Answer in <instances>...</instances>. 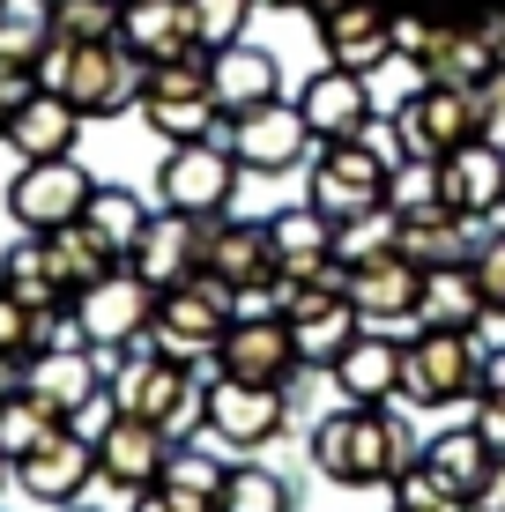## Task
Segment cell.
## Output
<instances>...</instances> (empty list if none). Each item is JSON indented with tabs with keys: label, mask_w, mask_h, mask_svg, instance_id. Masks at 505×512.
I'll return each instance as SVG.
<instances>
[{
	"label": "cell",
	"mask_w": 505,
	"mask_h": 512,
	"mask_svg": "<svg viewBox=\"0 0 505 512\" xmlns=\"http://www.w3.org/2000/svg\"><path fill=\"white\" fill-rule=\"evenodd\" d=\"M8 475H15V461H8V453H0V490H8Z\"/></svg>",
	"instance_id": "55"
},
{
	"label": "cell",
	"mask_w": 505,
	"mask_h": 512,
	"mask_svg": "<svg viewBox=\"0 0 505 512\" xmlns=\"http://www.w3.org/2000/svg\"><path fill=\"white\" fill-rule=\"evenodd\" d=\"M431 201H446V193H439V164H431V156H402L394 179H387V208L409 216V208H431Z\"/></svg>",
	"instance_id": "44"
},
{
	"label": "cell",
	"mask_w": 505,
	"mask_h": 512,
	"mask_svg": "<svg viewBox=\"0 0 505 512\" xmlns=\"http://www.w3.org/2000/svg\"><path fill=\"white\" fill-rule=\"evenodd\" d=\"M231 320H238V290H231L223 275H208V268H201L194 282H179V290L156 297V327H149V342L164 349V357H179V364H208Z\"/></svg>",
	"instance_id": "6"
},
{
	"label": "cell",
	"mask_w": 505,
	"mask_h": 512,
	"mask_svg": "<svg viewBox=\"0 0 505 512\" xmlns=\"http://www.w3.org/2000/svg\"><path fill=\"white\" fill-rule=\"evenodd\" d=\"M119 15H127V0H60L52 30L67 45H104V38H119Z\"/></svg>",
	"instance_id": "39"
},
{
	"label": "cell",
	"mask_w": 505,
	"mask_h": 512,
	"mask_svg": "<svg viewBox=\"0 0 505 512\" xmlns=\"http://www.w3.org/2000/svg\"><path fill=\"white\" fill-rule=\"evenodd\" d=\"M416 461V431L394 416V401H342L312 423V468L342 490H379Z\"/></svg>",
	"instance_id": "1"
},
{
	"label": "cell",
	"mask_w": 505,
	"mask_h": 512,
	"mask_svg": "<svg viewBox=\"0 0 505 512\" xmlns=\"http://www.w3.org/2000/svg\"><path fill=\"white\" fill-rule=\"evenodd\" d=\"M312 23H320V52H327V67L372 75V67H387V52H394V15L379 8V0H342V8L312 15Z\"/></svg>",
	"instance_id": "18"
},
{
	"label": "cell",
	"mask_w": 505,
	"mask_h": 512,
	"mask_svg": "<svg viewBox=\"0 0 505 512\" xmlns=\"http://www.w3.org/2000/svg\"><path fill=\"white\" fill-rule=\"evenodd\" d=\"M283 401H290V386H253V379H208V431L223 438V446H238V453H260L275 431H283Z\"/></svg>",
	"instance_id": "14"
},
{
	"label": "cell",
	"mask_w": 505,
	"mask_h": 512,
	"mask_svg": "<svg viewBox=\"0 0 505 512\" xmlns=\"http://www.w3.org/2000/svg\"><path fill=\"white\" fill-rule=\"evenodd\" d=\"M439 193H446V208H461L468 223H491L505 208V149L476 134L468 149H454L439 164Z\"/></svg>",
	"instance_id": "21"
},
{
	"label": "cell",
	"mask_w": 505,
	"mask_h": 512,
	"mask_svg": "<svg viewBox=\"0 0 505 512\" xmlns=\"http://www.w3.org/2000/svg\"><path fill=\"white\" fill-rule=\"evenodd\" d=\"M112 394H119V409H127V416L164 423L171 438L194 431V423H208V379L194 372V364L164 357V349L127 357V364H119V379H112Z\"/></svg>",
	"instance_id": "5"
},
{
	"label": "cell",
	"mask_w": 505,
	"mask_h": 512,
	"mask_svg": "<svg viewBox=\"0 0 505 512\" xmlns=\"http://www.w3.org/2000/svg\"><path fill=\"white\" fill-rule=\"evenodd\" d=\"M327 379L342 401H402V342L387 327H357V342L335 357Z\"/></svg>",
	"instance_id": "23"
},
{
	"label": "cell",
	"mask_w": 505,
	"mask_h": 512,
	"mask_svg": "<svg viewBox=\"0 0 505 512\" xmlns=\"http://www.w3.org/2000/svg\"><path fill=\"white\" fill-rule=\"evenodd\" d=\"M45 8H60V0H45Z\"/></svg>",
	"instance_id": "57"
},
{
	"label": "cell",
	"mask_w": 505,
	"mask_h": 512,
	"mask_svg": "<svg viewBox=\"0 0 505 512\" xmlns=\"http://www.w3.org/2000/svg\"><path fill=\"white\" fill-rule=\"evenodd\" d=\"M483 127H476V90H454V82H424L416 97L394 104V149L402 156H431L446 164L454 149H468Z\"/></svg>",
	"instance_id": "9"
},
{
	"label": "cell",
	"mask_w": 505,
	"mask_h": 512,
	"mask_svg": "<svg viewBox=\"0 0 505 512\" xmlns=\"http://www.w3.org/2000/svg\"><path fill=\"white\" fill-rule=\"evenodd\" d=\"M164 483H171V490H186V498H201V505H216V498H223V483H231V468H223L216 453H201V446H171Z\"/></svg>",
	"instance_id": "41"
},
{
	"label": "cell",
	"mask_w": 505,
	"mask_h": 512,
	"mask_svg": "<svg viewBox=\"0 0 505 512\" xmlns=\"http://www.w3.org/2000/svg\"><path fill=\"white\" fill-rule=\"evenodd\" d=\"M15 483H23L38 505L67 512L82 490L97 483V446H90L82 431H60V438H45L38 453H23V461H15Z\"/></svg>",
	"instance_id": "19"
},
{
	"label": "cell",
	"mask_w": 505,
	"mask_h": 512,
	"mask_svg": "<svg viewBox=\"0 0 505 512\" xmlns=\"http://www.w3.org/2000/svg\"><path fill=\"white\" fill-rule=\"evenodd\" d=\"M0 290L23 297L30 312L75 305V297H67V282H60V268H52V245H45L38 231H30V245H8V260H0Z\"/></svg>",
	"instance_id": "32"
},
{
	"label": "cell",
	"mask_w": 505,
	"mask_h": 512,
	"mask_svg": "<svg viewBox=\"0 0 505 512\" xmlns=\"http://www.w3.org/2000/svg\"><path fill=\"white\" fill-rule=\"evenodd\" d=\"M424 38H431L424 15H394V52H424Z\"/></svg>",
	"instance_id": "51"
},
{
	"label": "cell",
	"mask_w": 505,
	"mask_h": 512,
	"mask_svg": "<svg viewBox=\"0 0 505 512\" xmlns=\"http://www.w3.org/2000/svg\"><path fill=\"white\" fill-rule=\"evenodd\" d=\"M52 45V8L45 0H8L0 8V75H38Z\"/></svg>",
	"instance_id": "35"
},
{
	"label": "cell",
	"mask_w": 505,
	"mask_h": 512,
	"mask_svg": "<svg viewBox=\"0 0 505 512\" xmlns=\"http://www.w3.org/2000/svg\"><path fill=\"white\" fill-rule=\"evenodd\" d=\"M476 127H483V141L505 149V67H491V82H476Z\"/></svg>",
	"instance_id": "47"
},
{
	"label": "cell",
	"mask_w": 505,
	"mask_h": 512,
	"mask_svg": "<svg viewBox=\"0 0 505 512\" xmlns=\"http://www.w3.org/2000/svg\"><path fill=\"white\" fill-rule=\"evenodd\" d=\"M416 297H424V268L409 253H372V260H350V312L364 327H402L416 320Z\"/></svg>",
	"instance_id": "16"
},
{
	"label": "cell",
	"mask_w": 505,
	"mask_h": 512,
	"mask_svg": "<svg viewBox=\"0 0 505 512\" xmlns=\"http://www.w3.org/2000/svg\"><path fill=\"white\" fill-rule=\"evenodd\" d=\"M216 512H298V490H290L283 475H268V468H231Z\"/></svg>",
	"instance_id": "38"
},
{
	"label": "cell",
	"mask_w": 505,
	"mask_h": 512,
	"mask_svg": "<svg viewBox=\"0 0 505 512\" xmlns=\"http://www.w3.org/2000/svg\"><path fill=\"white\" fill-rule=\"evenodd\" d=\"M208 275H223L231 290H260V282H275V238L268 223H238V216H216L208 223Z\"/></svg>",
	"instance_id": "25"
},
{
	"label": "cell",
	"mask_w": 505,
	"mask_h": 512,
	"mask_svg": "<svg viewBox=\"0 0 505 512\" xmlns=\"http://www.w3.org/2000/svg\"><path fill=\"white\" fill-rule=\"evenodd\" d=\"M38 82H45V90H60L82 119H112V112H134V104H142L149 60L134 45H119V38L67 45L60 30H52V45H45V60H38Z\"/></svg>",
	"instance_id": "2"
},
{
	"label": "cell",
	"mask_w": 505,
	"mask_h": 512,
	"mask_svg": "<svg viewBox=\"0 0 505 512\" xmlns=\"http://www.w3.org/2000/svg\"><path fill=\"white\" fill-rule=\"evenodd\" d=\"M298 112L312 141H350L372 127V90H364V75H350V67H320V75L298 90Z\"/></svg>",
	"instance_id": "22"
},
{
	"label": "cell",
	"mask_w": 505,
	"mask_h": 512,
	"mask_svg": "<svg viewBox=\"0 0 505 512\" xmlns=\"http://www.w3.org/2000/svg\"><path fill=\"white\" fill-rule=\"evenodd\" d=\"M127 268L142 275L156 297L179 290V282H194V275L208 268V216H179V208L149 216V231H142V245H134Z\"/></svg>",
	"instance_id": "15"
},
{
	"label": "cell",
	"mask_w": 505,
	"mask_h": 512,
	"mask_svg": "<svg viewBox=\"0 0 505 512\" xmlns=\"http://www.w3.org/2000/svg\"><path fill=\"white\" fill-rule=\"evenodd\" d=\"M268 238H275V268L283 275H320L327 260H335V223H327L312 201L268 216Z\"/></svg>",
	"instance_id": "31"
},
{
	"label": "cell",
	"mask_w": 505,
	"mask_h": 512,
	"mask_svg": "<svg viewBox=\"0 0 505 512\" xmlns=\"http://www.w3.org/2000/svg\"><path fill=\"white\" fill-rule=\"evenodd\" d=\"M483 320H491V305H483V290H476V275H468V268H439V275H424V297H416V327H461V334H476Z\"/></svg>",
	"instance_id": "33"
},
{
	"label": "cell",
	"mask_w": 505,
	"mask_h": 512,
	"mask_svg": "<svg viewBox=\"0 0 505 512\" xmlns=\"http://www.w3.org/2000/svg\"><path fill=\"white\" fill-rule=\"evenodd\" d=\"M0 8H8V0H0Z\"/></svg>",
	"instance_id": "58"
},
{
	"label": "cell",
	"mask_w": 505,
	"mask_h": 512,
	"mask_svg": "<svg viewBox=\"0 0 505 512\" xmlns=\"http://www.w3.org/2000/svg\"><path fill=\"white\" fill-rule=\"evenodd\" d=\"M142 119L164 141H208L223 127V104H216V52H179V60H156L149 67V90H142Z\"/></svg>",
	"instance_id": "3"
},
{
	"label": "cell",
	"mask_w": 505,
	"mask_h": 512,
	"mask_svg": "<svg viewBox=\"0 0 505 512\" xmlns=\"http://www.w3.org/2000/svg\"><path fill=\"white\" fill-rule=\"evenodd\" d=\"M67 431V416L52 409V401H38L30 386H15L8 401H0V453L8 461H23V453H38L45 438H60Z\"/></svg>",
	"instance_id": "36"
},
{
	"label": "cell",
	"mask_w": 505,
	"mask_h": 512,
	"mask_svg": "<svg viewBox=\"0 0 505 512\" xmlns=\"http://www.w3.org/2000/svg\"><path fill=\"white\" fill-rule=\"evenodd\" d=\"M483 394H505V349H491V357H483Z\"/></svg>",
	"instance_id": "52"
},
{
	"label": "cell",
	"mask_w": 505,
	"mask_h": 512,
	"mask_svg": "<svg viewBox=\"0 0 505 512\" xmlns=\"http://www.w3.org/2000/svg\"><path fill=\"white\" fill-rule=\"evenodd\" d=\"M253 8H312V0H253Z\"/></svg>",
	"instance_id": "54"
},
{
	"label": "cell",
	"mask_w": 505,
	"mask_h": 512,
	"mask_svg": "<svg viewBox=\"0 0 505 512\" xmlns=\"http://www.w3.org/2000/svg\"><path fill=\"white\" fill-rule=\"evenodd\" d=\"M216 134H223V149H231L246 171H290V164H305V149H312L305 112H298V104H283V97L246 104V112H223Z\"/></svg>",
	"instance_id": "12"
},
{
	"label": "cell",
	"mask_w": 505,
	"mask_h": 512,
	"mask_svg": "<svg viewBox=\"0 0 505 512\" xmlns=\"http://www.w3.org/2000/svg\"><path fill=\"white\" fill-rule=\"evenodd\" d=\"M238 156L223 149V134L208 141H171L164 164H156V201L179 208V216H231V193H238Z\"/></svg>",
	"instance_id": "8"
},
{
	"label": "cell",
	"mask_w": 505,
	"mask_h": 512,
	"mask_svg": "<svg viewBox=\"0 0 505 512\" xmlns=\"http://www.w3.org/2000/svg\"><path fill=\"white\" fill-rule=\"evenodd\" d=\"M483 357L491 349L461 327H424L416 342H402V394L416 409H454V401L483 394Z\"/></svg>",
	"instance_id": "4"
},
{
	"label": "cell",
	"mask_w": 505,
	"mask_h": 512,
	"mask_svg": "<svg viewBox=\"0 0 505 512\" xmlns=\"http://www.w3.org/2000/svg\"><path fill=\"white\" fill-rule=\"evenodd\" d=\"M394 512H476V505H468V498H454V490H446L439 483V475H431L424 461H409L402 475H394Z\"/></svg>",
	"instance_id": "42"
},
{
	"label": "cell",
	"mask_w": 505,
	"mask_h": 512,
	"mask_svg": "<svg viewBox=\"0 0 505 512\" xmlns=\"http://www.w3.org/2000/svg\"><path fill=\"white\" fill-rule=\"evenodd\" d=\"M357 327H364L357 312L335 305V312H320V320H298L290 334H298V357H305V364H327V372H335V357L357 342Z\"/></svg>",
	"instance_id": "40"
},
{
	"label": "cell",
	"mask_w": 505,
	"mask_h": 512,
	"mask_svg": "<svg viewBox=\"0 0 505 512\" xmlns=\"http://www.w3.org/2000/svg\"><path fill=\"white\" fill-rule=\"evenodd\" d=\"M30 349H38V312H30L23 297H8V290H0V357H15V364H23Z\"/></svg>",
	"instance_id": "46"
},
{
	"label": "cell",
	"mask_w": 505,
	"mask_h": 512,
	"mask_svg": "<svg viewBox=\"0 0 505 512\" xmlns=\"http://www.w3.org/2000/svg\"><path fill=\"white\" fill-rule=\"evenodd\" d=\"M82 231H90L112 260H134V245H142V231H149V208L134 201L127 186H97L90 208H82Z\"/></svg>",
	"instance_id": "34"
},
{
	"label": "cell",
	"mask_w": 505,
	"mask_h": 512,
	"mask_svg": "<svg viewBox=\"0 0 505 512\" xmlns=\"http://www.w3.org/2000/svg\"><path fill=\"white\" fill-rule=\"evenodd\" d=\"M387 179H394V164H387L364 134L320 141V164H312V208L342 231V223L379 216V208H387Z\"/></svg>",
	"instance_id": "7"
},
{
	"label": "cell",
	"mask_w": 505,
	"mask_h": 512,
	"mask_svg": "<svg viewBox=\"0 0 505 512\" xmlns=\"http://www.w3.org/2000/svg\"><path fill=\"white\" fill-rule=\"evenodd\" d=\"M483 30H491V45H498V67H505V8H498V15H491Z\"/></svg>",
	"instance_id": "53"
},
{
	"label": "cell",
	"mask_w": 505,
	"mask_h": 512,
	"mask_svg": "<svg viewBox=\"0 0 505 512\" xmlns=\"http://www.w3.org/2000/svg\"><path fill=\"white\" fill-rule=\"evenodd\" d=\"M186 15H194V38H201V52H223V45H238V38H246L253 0H186Z\"/></svg>",
	"instance_id": "43"
},
{
	"label": "cell",
	"mask_w": 505,
	"mask_h": 512,
	"mask_svg": "<svg viewBox=\"0 0 505 512\" xmlns=\"http://www.w3.org/2000/svg\"><path fill=\"white\" fill-rule=\"evenodd\" d=\"M134 512H216V505L186 498V490H171V483H149V490H134Z\"/></svg>",
	"instance_id": "49"
},
{
	"label": "cell",
	"mask_w": 505,
	"mask_h": 512,
	"mask_svg": "<svg viewBox=\"0 0 505 512\" xmlns=\"http://www.w3.org/2000/svg\"><path fill=\"white\" fill-rule=\"evenodd\" d=\"M476 431L505 453V394H476Z\"/></svg>",
	"instance_id": "50"
},
{
	"label": "cell",
	"mask_w": 505,
	"mask_h": 512,
	"mask_svg": "<svg viewBox=\"0 0 505 512\" xmlns=\"http://www.w3.org/2000/svg\"><path fill=\"white\" fill-rule=\"evenodd\" d=\"M45 245H52V268H60V282H67V297H82L90 282H104L112 268H127V260H112L104 245L82 231V223H67V231H45Z\"/></svg>",
	"instance_id": "37"
},
{
	"label": "cell",
	"mask_w": 505,
	"mask_h": 512,
	"mask_svg": "<svg viewBox=\"0 0 505 512\" xmlns=\"http://www.w3.org/2000/svg\"><path fill=\"white\" fill-rule=\"evenodd\" d=\"M119 45H134L149 67L156 60H179V52H201L186 0H127V15H119Z\"/></svg>",
	"instance_id": "28"
},
{
	"label": "cell",
	"mask_w": 505,
	"mask_h": 512,
	"mask_svg": "<svg viewBox=\"0 0 505 512\" xmlns=\"http://www.w3.org/2000/svg\"><path fill=\"white\" fill-rule=\"evenodd\" d=\"M416 67H424V82H454V90H476V82H491L498 45H491V30L431 23V38H424V52H416Z\"/></svg>",
	"instance_id": "26"
},
{
	"label": "cell",
	"mask_w": 505,
	"mask_h": 512,
	"mask_svg": "<svg viewBox=\"0 0 505 512\" xmlns=\"http://www.w3.org/2000/svg\"><path fill=\"white\" fill-rule=\"evenodd\" d=\"M164 461H171V431L164 423H149V416H127L119 409V423L97 438V483H112V490H149V483H164Z\"/></svg>",
	"instance_id": "17"
},
{
	"label": "cell",
	"mask_w": 505,
	"mask_h": 512,
	"mask_svg": "<svg viewBox=\"0 0 505 512\" xmlns=\"http://www.w3.org/2000/svg\"><path fill=\"white\" fill-rule=\"evenodd\" d=\"M476 223L461 216V208H446V201H431V208H409V216H394V253H409L424 275H439V268H468L476 260Z\"/></svg>",
	"instance_id": "20"
},
{
	"label": "cell",
	"mask_w": 505,
	"mask_h": 512,
	"mask_svg": "<svg viewBox=\"0 0 505 512\" xmlns=\"http://www.w3.org/2000/svg\"><path fill=\"white\" fill-rule=\"evenodd\" d=\"M75 134H82V112L67 104L60 90H30L23 104H15L8 119V149L23 156V164H45V156H75Z\"/></svg>",
	"instance_id": "24"
},
{
	"label": "cell",
	"mask_w": 505,
	"mask_h": 512,
	"mask_svg": "<svg viewBox=\"0 0 505 512\" xmlns=\"http://www.w3.org/2000/svg\"><path fill=\"white\" fill-rule=\"evenodd\" d=\"M97 179L75 164V156H45V164H23L8 186V216L23 223V231H67V223H82V208H90Z\"/></svg>",
	"instance_id": "11"
},
{
	"label": "cell",
	"mask_w": 505,
	"mask_h": 512,
	"mask_svg": "<svg viewBox=\"0 0 505 512\" xmlns=\"http://www.w3.org/2000/svg\"><path fill=\"white\" fill-rule=\"evenodd\" d=\"M416 461L439 475V483L454 490V498L476 505V498H483V483H491V468H498V446L476 431V423H454V431H439L424 453H416Z\"/></svg>",
	"instance_id": "27"
},
{
	"label": "cell",
	"mask_w": 505,
	"mask_h": 512,
	"mask_svg": "<svg viewBox=\"0 0 505 512\" xmlns=\"http://www.w3.org/2000/svg\"><path fill=\"white\" fill-rule=\"evenodd\" d=\"M75 327H82V342H90L97 357H119V349L149 342V327H156V290H149L134 268H112L104 282H90V290L75 297Z\"/></svg>",
	"instance_id": "10"
},
{
	"label": "cell",
	"mask_w": 505,
	"mask_h": 512,
	"mask_svg": "<svg viewBox=\"0 0 505 512\" xmlns=\"http://www.w3.org/2000/svg\"><path fill=\"white\" fill-rule=\"evenodd\" d=\"M468 275H476L483 305H491V320H505V231H483L476 238V260H468Z\"/></svg>",
	"instance_id": "45"
},
{
	"label": "cell",
	"mask_w": 505,
	"mask_h": 512,
	"mask_svg": "<svg viewBox=\"0 0 505 512\" xmlns=\"http://www.w3.org/2000/svg\"><path fill=\"white\" fill-rule=\"evenodd\" d=\"M0 149H8V127H0Z\"/></svg>",
	"instance_id": "56"
},
{
	"label": "cell",
	"mask_w": 505,
	"mask_h": 512,
	"mask_svg": "<svg viewBox=\"0 0 505 512\" xmlns=\"http://www.w3.org/2000/svg\"><path fill=\"white\" fill-rule=\"evenodd\" d=\"M283 97V60H275L268 45H223L216 52V104L223 112H246V104H268Z\"/></svg>",
	"instance_id": "30"
},
{
	"label": "cell",
	"mask_w": 505,
	"mask_h": 512,
	"mask_svg": "<svg viewBox=\"0 0 505 512\" xmlns=\"http://www.w3.org/2000/svg\"><path fill=\"white\" fill-rule=\"evenodd\" d=\"M112 423H119V394H112V386H97V394L82 401L75 416H67V431H82V438H90V446H97V438L112 431Z\"/></svg>",
	"instance_id": "48"
},
{
	"label": "cell",
	"mask_w": 505,
	"mask_h": 512,
	"mask_svg": "<svg viewBox=\"0 0 505 512\" xmlns=\"http://www.w3.org/2000/svg\"><path fill=\"white\" fill-rule=\"evenodd\" d=\"M216 372L223 379H253V386H298L305 357H298V334L290 320L260 312V320H231L216 342Z\"/></svg>",
	"instance_id": "13"
},
{
	"label": "cell",
	"mask_w": 505,
	"mask_h": 512,
	"mask_svg": "<svg viewBox=\"0 0 505 512\" xmlns=\"http://www.w3.org/2000/svg\"><path fill=\"white\" fill-rule=\"evenodd\" d=\"M23 386H30L38 401H52L60 416H75L82 401L104 386V372H97L90 349L75 342V349H38V357H23Z\"/></svg>",
	"instance_id": "29"
}]
</instances>
